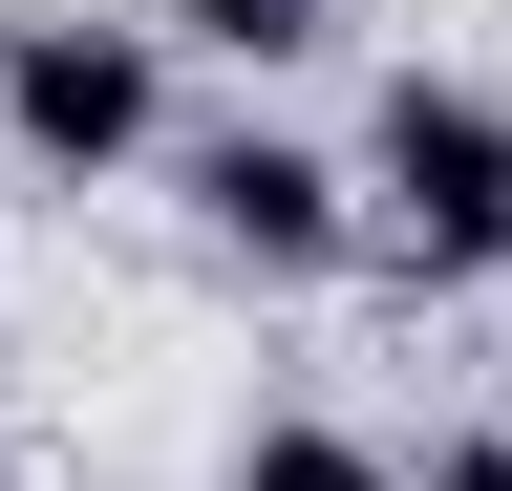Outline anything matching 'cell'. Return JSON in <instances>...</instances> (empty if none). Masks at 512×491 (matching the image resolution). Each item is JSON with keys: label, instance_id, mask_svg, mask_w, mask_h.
<instances>
[{"label": "cell", "instance_id": "obj_1", "mask_svg": "<svg viewBox=\"0 0 512 491\" xmlns=\"http://www.w3.org/2000/svg\"><path fill=\"white\" fill-rule=\"evenodd\" d=\"M342 171H363V257L406 299H491L512 278V86L491 65H384Z\"/></svg>", "mask_w": 512, "mask_h": 491}, {"label": "cell", "instance_id": "obj_2", "mask_svg": "<svg viewBox=\"0 0 512 491\" xmlns=\"http://www.w3.org/2000/svg\"><path fill=\"white\" fill-rule=\"evenodd\" d=\"M171 43L150 0H0V150L43 171V193H128V171H171Z\"/></svg>", "mask_w": 512, "mask_h": 491}, {"label": "cell", "instance_id": "obj_3", "mask_svg": "<svg viewBox=\"0 0 512 491\" xmlns=\"http://www.w3.org/2000/svg\"><path fill=\"white\" fill-rule=\"evenodd\" d=\"M171 214H192V257L256 278V299H299V278L363 257V171L320 129H278V107H192L171 129Z\"/></svg>", "mask_w": 512, "mask_h": 491}, {"label": "cell", "instance_id": "obj_4", "mask_svg": "<svg viewBox=\"0 0 512 491\" xmlns=\"http://www.w3.org/2000/svg\"><path fill=\"white\" fill-rule=\"evenodd\" d=\"M150 43L214 65V86H299L320 43H342V0H150Z\"/></svg>", "mask_w": 512, "mask_h": 491}, {"label": "cell", "instance_id": "obj_5", "mask_svg": "<svg viewBox=\"0 0 512 491\" xmlns=\"http://www.w3.org/2000/svg\"><path fill=\"white\" fill-rule=\"evenodd\" d=\"M214 491H406V449L342 427V406H256L235 449H214Z\"/></svg>", "mask_w": 512, "mask_h": 491}, {"label": "cell", "instance_id": "obj_6", "mask_svg": "<svg viewBox=\"0 0 512 491\" xmlns=\"http://www.w3.org/2000/svg\"><path fill=\"white\" fill-rule=\"evenodd\" d=\"M406 491H512V427L470 406V427H427V449H406Z\"/></svg>", "mask_w": 512, "mask_h": 491}]
</instances>
